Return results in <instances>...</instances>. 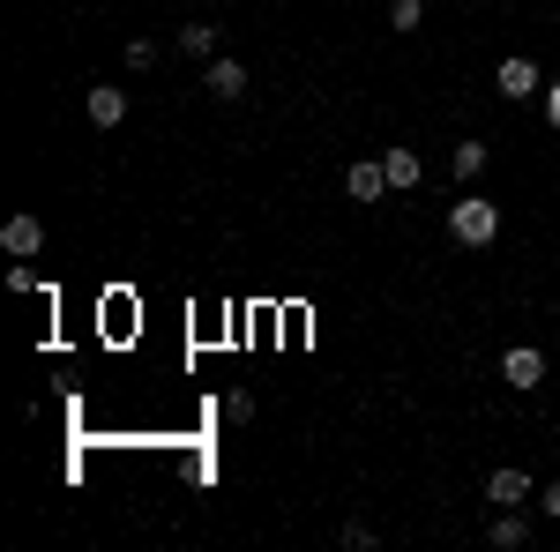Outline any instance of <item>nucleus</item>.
<instances>
[{"mask_svg":"<svg viewBox=\"0 0 560 552\" xmlns=\"http://www.w3.org/2000/svg\"><path fill=\"white\" fill-rule=\"evenodd\" d=\"M448 239H456V247H493V239H501V210L478 202V195L448 202Z\"/></svg>","mask_w":560,"mask_h":552,"instance_id":"nucleus-1","label":"nucleus"},{"mask_svg":"<svg viewBox=\"0 0 560 552\" xmlns=\"http://www.w3.org/2000/svg\"><path fill=\"white\" fill-rule=\"evenodd\" d=\"M493 90L523 105V97H538V90H546V75H538V60H523V52H509V60L493 68Z\"/></svg>","mask_w":560,"mask_h":552,"instance_id":"nucleus-2","label":"nucleus"},{"mask_svg":"<svg viewBox=\"0 0 560 552\" xmlns=\"http://www.w3.org/2000/svg\"><path fill=\"white\" fill-rule=\"evenodd\" d=\"M345 195H351V202H382V195H388V165H382V157H351V165H345Z\"/></svg>","mask_w":560,"mask_h":552,"instance_id":"nucleus-3","label":"nucleus"},{"mask_svg":"<svg viewBox=\"0 0 560 552\" xmlns=\"http://www.w3.org/2000/svg\"><path fill=\"white\" fill-rule=\"evenodd\" d=\"M501 381H509V388H523V396H530V388L546 381V351H538V343H516V351L501 359Z\"/></svg>","mask_w":560,"mask_h":552,"instance_id":"nucleus-4","label":"nucleus"},{"mask_svg":"<svg viewBox=\"0 0 560 552\" xmlns=\"http://www.w3.org/2000/svg\"><path fill=\"white\" fill-rule=\"evenodd\" d=\"M486 501H493V508H523V501H530V470L501 463L493 478H486Z\"/></svg>","mask_w":560,"mask_h":552,"instance_id":"nucleus-5","label":"nucleus"},{"mask_svg":"<svg viewBox=\"0 0 560 552\" xmlns=\"http://www.w3.org/2000/svg\"><path fill=\"white\" fill-rule=\"evenodd\" d=\"M202 90H210L217 105H232V97H247V68L240 60H210L202 68Z\"/></svg>","mask_w":560,"mask_h":552,"instance_id":"nucleus-6","label":"nucleus"},{"mask_svg":"<svg viewBox=\"0 0 560 552\" xmlns=\"http://www.w3.org/2000/svg\"><path fill=\"white\" fill-rule=\"evenodd\" d=\"M0 247H8L15 261H31L45 247V224H38V216H8V224H0Z\"/></svg>","mask_w":560,"mask_h":552,"instance_id":"nucleus-7","label":"nucleus"},{"mask_svg":"<svg viewBox=\"0 0 560 552\" xmlns=\"http://www.w3.org/2000/svg\"><path fill=\"white\" fill-rule=\"evenodd\" d=\"M83 105H90V120H97V128H120V120H128V90H120V83H97Z\"/></svg>","mask_w":560,"mask_h":552,"instance_id":"nucleus-8","label":"nucleus"},{"mask_svg":"<svg viewBox=\"0 0 560 552\" xmlns=\"http://www.w3.org/2000/svg\"><path fill=\"white\" fill-rule=\"evenodd\" d=\"M382 165H388V187H396V195H411V187L427 179V165H419V150H404V142H396V150H382Z\"/></svg>","mask_w":560,"mask_h":552,"instance_id":"nucleus-9","label":"nucleus"},{"mask_svg":"<svg viewBox=\"0 0 560 552\" xmlns=\"http://www.w3.org/2000/svg\"><path fill=\"white\" fill-rule=\"evenodd\" d=\"M486 538H493V552H516V545H530V515H523V508H501Z\"/></svg>","mask_w":560,"mask_h":552,"instance_id":"nucleus-10","label":"nucleus"},{"mask_svg":"<svg viewBox=\"0 0 560 552\" xmlns=\"http://www.w3.org/2000/svg\"><path fill=\"white\" fill-rule=\"evenodd\" d=\"M179 52L210 60V52H217V23H179Z\"/></svg>","mask_w":560,"mask_h":552,"instance_id":"nucleus-11","label":"nucleus"},{"mask_svg":"<svg viewBox=\"0 0 560 552\" xmlns=\"http://www.w3.org/2000/svg\"><path fill=\"white\" fill-rule=\"evenodd\" d=\"M388 23H396V31H419V23H427V0H388Z\"/></svg>","mask_w":560,"mask_h":552,"instance_id":"nucleus-12","label":"nucleus"},{"mask_svg":"<svg viewBox=\"0 0 560 552\" xmlns=\"http://www.w3.org/2000/svg\"><path fill=\"white\" fill-rule=\"evenodd\" d=\"M486 172V142H456V179H478Z\"/></svg>","mask_w":560,"mask_h":552,"instance_id":"nucleus-13","label":"nucleus"},{"mask_svg":"<svg viewBox=\"0 0 560 552\" xmlns=\"http://www.w3.org/2000/svg\"><path fill=\"white\" fill-rule=\"evenodd\" d=\"M224 419L247 425V419H255V396H247V388H232V396H224Z\"/></svg>","mask_w":560,"mask_h":552,"instance_id":"nucleus-14","label":"nucleus"},{"mask_svg":"<svg viewBox=\"0 0 560 552\" xmlns=\"http://www.w3.org/2000/svg\"><path fill=\"white\" fill-rule=\"evenodd\" d=\"M128 68H135V75H142V68H158V45L135 38V45H128Z\"/></svg>","mask_w":560,"mask_h":552,"instance_id":"nucleus-15","label":"nucleus"},{"mask_svg":"<svg viewBox=\"0 0 560 552\" xmlns=\"http://www.w3.org/2000/svg\"><path fill=\"white\" fill-rule=\"evenodd\" d=\"M538 508H546V515H553V522H560V478H553V485H546V493H538Z\"/></svg>","mask_w":560,"mask_h":552,"instance_id":"nucleus-16","label":"nucleus"},{"mask_svg":"<svg viewBox=\"0 0 560 552\" xmlns=\"http://www.w3.org/2000/svg\"><path fill=\"white\" fill-rule=\"evenodd\" d=\"M546 120L560 128V83H546Z\"/></svg>","mask_w":560,"mask_h":552,"instance_id":"nucleus-17","label":"nucleus"},{"mask_svg":"<svg viewBox=\"0 0 560 552\" xmlns=\"http://www.w3.org/2000/svg\"><path fill=\"white\" fill-rule=\"evenodd\" d=\"M553 463H560V433H553Z\"/></svg>","mask_w":560,"mask_h":552,"instance_id":"nucleus-18","label":"nucleus"}]
</instances>
